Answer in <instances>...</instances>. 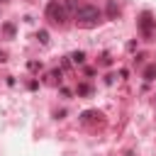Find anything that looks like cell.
I'll use <instances>...</instances> for the list:
<instances>
[{
    "label": "cell",
    "instance_id": "52a82bcc",
    "mask_svg": "<svg viewBox=\"0 0 156 156\" xmlns=\"http://www.w3.org/2000/svg\"><path fill=\"white\" fill-rule=\"evenodd\" d=\"M71 61H73V63H83V61H85V54H83V51H73V54H71Z\"/></svg>",
    "mask_w": 156,
    "mask_h": 156
},
{
    "label": "cell",
    "instance_id": "30bf717a",
    "mask_svg": "<svg viewBox=\"0 0 156 156\" xmlns=\"http://www.w3.org/2000/svg\"><path fill=\"white\" fill-rule=\"evenodd\" d=\"M2 29H5V34H7V37H12V34H15V27H12V24H5Z\"/></svg>",
    "mask_w": 156,
    "mask_h": 156
},
{
    "label": "cell",
    "instance_id": "8fae6325",
    "mask_svg": "<svg viewBox=\"0 0 156 156\" xmlns=\"http://www.w3.org/2000/svg\"><path fill=\"white\" fill-rule=\"evenodd\" d=\"M2 61H5V54H2V51H0V63H2Z\"/></svg>",
    "mask_w": 156,
    "mask_h": 156
},
{
    "label": "cell",
    "instance_id": "277c9868",
    "mask_svg": "<svg viewBox=\"0 0 156 156\" xmlns=\"http://www.w3.org/2000/svg\"><path fill=\"white\" fill-rule=\"evenodd\" d=\"M107 17H110V20H117V17H119V7L115 5V0L107 2Z\"/></svg>",
    "mask_w": 156,
    "mask_h": 156
},
{
    "label": "cell",
    "instance_id": "7a4b0ae2",
    "mask_svg": "<svg viewBox=\"0 0 156 156\" xmlns=\"http://www.w3.org/2000/svg\"><path fill=\"white\" fill-rule=\"evenodd\" d=\"M46 17H49L54 24H63V22H66V17H68L66 5H63L61 0H51V2L46 5Z\"/></svg>",
    "mask_w": 156,
    "mask_h": 156
},
{
    "label": "cell",
    "instance_id": "3957f363",
    "mask_svg": "<svg viewBox=\"0 0 156 156\" xmlns=\"http://www.w3.org/2000/svg\"><path fill=\"white\" fill-rule=\"evenodd\" d=\"M136 22H139V29H141V34H144V37H151V34H154L156 20H154V15H151V12H141Z\"/></svg>",
    "mask_w": 156,
    "mask_h": 156
},
{
    "label": "cell",
    "instance_id": "6da1fadb",
    "mask_svg": "<svg viewBox=\"0 0 156 156\" xmlns=\"http://www.w3.org/2000/svg\"><path fill=\"white\" fill-rule=\"evenodd\" d=\"M100 20H102V12L95 5H83V7L76 10V22L80 27H95Z\"/></svg>",
    "mask_w": 156,
    "mask_h": 156
},
{
    "label": "cell",
    "instance_id": "ba28073f",
    "mask_svg": "<svg viewBox=\"0 0 156 156\" xmlns=\"http://www.w3.org/2000/svg\"><path fill=\"white\" fill-rule=\"evenodd\" d=\"M90 93H93V85H88V83L78 85V95H90Z\"/></svg>",
    "mask_w": 156,
    "mask_h": 156
},
{
    "label": "cell",
    "instance_id": "8992f818",
    "mask_svg": "<svg viewBox=\"0 0 156 156\" xmlns=\"http://www.w3.org/2000/svg\"><path fill=\"white\" fill-rule=\"evenodd\" d=\"M95 117H100V112H95V110H88V112H83V115H80V119H83V122H90V119H95Z\"/></svg>",
    "mask_w": 156,
    "mask_h": 156
},
{
    "label": "cell",
    "instance_id": "5b68a950",
    "mask_svg": "<svg viewBox=\"0 0 156 156\" xmlns=\"http://www.w3.org/2000/svg\"><path fill=\"white\" fill-rule=\"evenodd\" d=\"M144 78H146V80H154V78H156V63H151V66L144 68Z\"/></svg>",
    "mask_w": 156,
    "mask_h": 156
},
{
    "label": "cell",
    "instance_id": "9c48e42d",
    "mask_svg": "<svg viewBox=\"0 0 156 156\" xmlns=\"http://www.w3.org/2000/svg\"><path fill=\"white\" fill-rule=\"evenodd\" d=\"M37 39H39L41 44H49V34H46V29H41V32H37Z\"/></svg>",
    "mask_w": 156,
    "mask_h": 156
}]
</instances>
